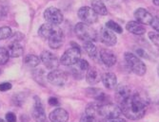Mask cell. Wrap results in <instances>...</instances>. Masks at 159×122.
I'll return each mask as SVG.
<instances>
[{"mask_svg":"<svg viewBox=\"0 0 159 122\" xmlns=\"http://www.w3.org/2000/svg\"><path fill=\"white\" fill-rule=\"evenodd\" d=\"M131 96H132V90L128 85L120 84L116 87V90H115V98H116V100L119 102V104L125 101L126 99H128Z\"/></svg>","mask_w":159,"mask_h":122,"instance_id":"obj_16","label":"cell"},{"mask_svg":"<svg viewBox=\"0 0 159 122\" xmlns=\"http://www.w3.org/2000/svg\"><path fill=\"white\" fill-rule=\"evenodd\" d=\"M32 116L36 122H47L45 109L43 107V104L38 97H34V104Z\"/></svg>","mask_w":159,"mask_h":122,"instance_id":"obj_11","label":"cell"},{"mask_svg":"<svg viewBox=\"0 0 159 122\" xmlns=\"http://www.w3.org/2000/svg\"><path fill=\"white\" fill-rule=\"evenodd\" d=\"M0 122H5V121H4V120H3L2 118H0Z\"/></svg>","mask_w":159,"mask_h":122,"instance_id":"obj_42","label":"cell"},{"mask_svg":"<svg viewBox=\"0 0 159 122\" xmlns=\"http://www.w3.org/2000/svg\"><path fill=\"white\" fill-rule=\"evenodd\" d=\"M47 80L52 85H55V86H63L67 82L68 75L64 71L54 69V70L51 71L47 75Z\"/></svg>","mask_w":159,"mask_h":122,"instance_id":"obj_8","label":"cell"},{"mask_svg":"<svg viewBox=\"0 0 159 122\" xmlns=\"http://www.w3.org/2000/svg\"><path fill=\"white\" fill-rule=\"evenodd\" d=\"M134 17L142 25H151L153 20L152 15L144 8H138L134 11Z\"/></svg>","mask_w":159,"mask_h":122,"instance_id":"obj_14","label":"cell"},{"mask_svg":"<svg viewBox=\"0 0 159 122\" xmlns=\"http://www.w3.org/2000/svg\"><path fill=\"white\" fill-rule=\"evenodd\" d=\"M122 111L119 106L113 103H104L100 104L99 111H98V117L103 119H110V118H116L121 117Z\"/></svg>","mask_w":159,"mask_h":122,"instance_id":"obj_5","label":"cell"},{"mask_svg":"<svg viewBox=\"0 0 159 122\" xmlns=\"http://www.w3.org/2000/svg\"><path fill=\"white\" fill-rule=\"evenodd\" d=\"M92 9L98 14V15H106L108 13L107 7L103 3L102 0H91Z\"/></svg>","mask_w":159,"mask_h":122,"instance_id":"obj_23","label":"cell"},{"mask_svg":"<svg viewBox=\"0 0 159 122\" xmlns=\"http://www.w3.org/2000/svg\"><path fill=\"white\" fill-rule=\"evenodd\" d=\"M86 95L95 99L96 101L100 102V103H109L110 102V98L109 96H107L102 90L101 89H98V88H93V87H91V88H88L86 89L85 91Z\"/></svg>","mask_w":159,"mask_h":122,"instance_id":"obj_12","label":"cell"},{"mask_svg":"<svg viewBox=\"0 0 159 122\" xmlns=\"http://www.w3.org/2000/svg\"><path fill=\"white\" fill-rule=\"evenodd\" d=\"M106 27L109 28L110 30H111V32H114L116 33H122L123 32V28L122 27L117 24L116 22H114L112 20H110L106 23Z\"/></svg>","mask_w":159,"mask_h":122,"instance_id":"obj_28","label":"cell"},{"mask_svg":"<svg viewBox=\"0 0 159 122\" xmlns=\"http://www.w3.org/2000/svg\"><path fill=\"white\" fill-rule=\"evenodd\" d=\"M71 44L74 47L67 49L60 59V64L66 66H73L80 60L81 51L78 44L75 43H71Z\"/></svg>","mask_w":159,"mask_h":122,"instance_id":"obj_4","label":"cell"},{"mask_svg":"<svg viewBox=\"0 0 159 122\" xmlns=\"http://www.w3.org/2000/svg\"><path fill=\"white\" fill-rule=\"evenodd\" d=\"M8 52H9L10 57L18 58L22 56L24 52V48L19 42H11L8 47Z\"/></svg>","mask_w":159,"mask_h":122,"instance_id":"obj_21","label":"cell"},{"mask_svg":"<svg viewBox=\"0 0 159 122\" xmlns=\"http://www.w3.org/2000/svg\"><path fill=\"white\" fill-rule=\"evenodd\" d=\"M149 38L151 39V41L157 47H159V33L158 32H149Z\"/></svg>","mask_w":159,"mask_h":122,"instance_id":"obj_32","label":"cell"},{"mask_svg":"<svg viewBox=\"0 0 159 122\" xmlns=\"http://www.w3.org/2000/svg\"><path fill=\"white\" fill-rule=\"evenodd\" d=\"M126 29L134 35H143L146 32V28L141 23L137 21H129L126 25Z\"/></svg>","mask_w":159,"mask_h":122,"instance_id":"obj_19","label":"cell"},{"mask_svg":"<svg viewBox=\"0 0 159 122\" xmlns=\"http://www.w3.org/2000/svg\"><path fill=\"white\" fill-rule=\"evenodd\" d=\"M44 18L48 23L56 25V26L61 24L64 19L61 11H59L58 9H56L54 7H50L44 11Z\"/></svg>","mask_w":159,"mask_h":122,"instance_id":"obj_7","label":"cell"},{"mask_svg":"<svg viewBox=\"0 0 159 122\" xmlns=\"http://www.w3.org/2000/svg\"><path fill=\"white\" fill-rule=\"evenodd\" d=\"M100 104H101V103L98 102V101H97V102L89 103L88 105H87V107H86V113H85V114L98 118V111H99Z\"/></svg>","mask_w":159,"mask_h":122,"instance_id":"obj_25","label":"cell"},{"mask_svg":"<svg viewBox=\"0 0 159 122\" xmlns=\"http://www.w3.org/2000/svg\"><path fill=\"white\" fill-rule=\"evenodd\" d=\"M12 35V32L9 27H0V40H6L11 38Z\"/></svg>","mask_w":159,"mask_h":122,"instance_id":"obj_29","label":"cell"},{"mask_svg":"<svg viewBox=\"0 0 159 122\" xmlns=\"http://www.w3.org/2000/svg\"><path fill=\"white\" fill-rule=\"evenodd\" d=\"M50 120L52 122H67L69 114L63 108H56L50 114Z\"/></svg>","mask_w":159,"mask_h":122,"instance_id":"obj_17","label":"cell"},{"mask_svg":"<svg viewBox=\"0 0 159 122\" xmlns=\"http://www.w3.org/2000/svg\"><path fill=\"white\" fill-rule=\"evenodd\" d=\"M75 32L78 39L84 42H94L98 39V34L95 30L90 25L83 22L76 24Z\"/></svg>","mask_w":159,"mask_h":122,"instance_id":"obj_3","label":"cell"},{"mask_svg":"<svg viewBox=\"0 0 159 122\" xmlns=\"http://www.w3.org/2000/svg\"><path fill=\"white\" fill-rule=\"evenodd\" d=\"M24 62L29 67H36L40 64V58L34 54H29L25 57Z\"/></svg>","mask_w":159,"mask_h":122,"instance_id":"obj_26","label":"cell"},{"mask_svg":"<svg viewBox=\"0 0 159 122\" xmlns=\"http://www.w3.org/2000/svg\"><path fill=\"white\" fill-rule=\"evenodd\" d=\"M98 37L100 42H102L107 47H113L117 43V38L114 32H112L107 27H102L100 29Z\"/></svg>","mask_w":159,"mask_h":122,"instance_id":"obj_10","label":"cell"},{"mask_svg":"<svg viewBox=\"0 0 159 122\" xmlns=\"http://www.w3.org/2000/svg\"><path fill=\"white\" fill-rule=\"evenodd\" d=\"M99 56H100L101 62H102L108 67L113 66L117 62V58H116V56H115V54L111 50L107 49V48L101 49Z\"/></svg>","mask_w":159,"mask_h":122,"instance_id":"obj_13","label":"cell"},{"mask_svg":"<svg viewBox=\"0 0 159 122\" xmlns=\"http://www.w3.org/2000/svg\"><path fill=\"white\" fill-rule=\"evenodd\" d=\"M49 104L52 106H59V100L56 98H50L49 99Z\"/></svg>","mask_w":159,"mask_h":122,"instance_id":"obj_38","label":"cell"},{"mask_svg":"<svg viewBox=\"0 0 159 122\" xmlns=\"http://www.w3.org/2000/svg\"><path fill=\"white\" fill-rule=\"evenodd\" d=\"M10 59L8 49L5 48H0V65H6Z\"/></svg>","mask_w":159,"mask_h":122,"instance_id":"obj_30","label":"cell"},{"mask_svg":"<svg viewBox=\"0 0 159 122\" xmlns=\"http://www.w3.org/2000/svg\"><path fill=\"white\" fill-rule=\"evenodd\" d=\"M58 27L56 25H52L50 23L43 24L38 29V35L44 40H49V38L54 33L56 28Z\"/></svg>","mask_w":159,"mask_h":122,"instance_id":"obj_18","label":"cell"},{"mask_svg":"<svg viewBox=\"0 0 159 122\" xmlns=\"http://www.w3.org/2000/svg\"><path fill=\"white\" fill-rule=\"evenodd\" d=\"M136 53L138 56L142 57V58H145V59H149V55L146 53L145 50H143V49H136Z\"/></svg>","mask_w":159,"mask_h":122,"instance_id":"obj_37","label":"cell"},{"mask_svg":"<svg viewBox=\"0 0 159 122\" xmlns=\"http://www.w3.org/2000/svg\"><path fill=\"white\" fill-rule=\"evenodd\" d=\"M86 80L90 84H96L100 82L101 76L96 67H90L87 71Z\"/></svg>","mask_w":159,"mask_h":122,"instance_id":"obj_22","label":"cell"},{"mask_svg":"<svg viewBox=\"0 0 159 122\" xmlns=\"http://www.w3.org/2000/svg\"><path fill=\"white\" fill-rule=\"evenodd\" d=\"M77 15L79 19L88 25H92L97 22L98 20V14L91 8V7H82L78 10Z\"/></svg>","mask_w":159,"mask_h":122,"instance_id":"obj_6","label":"cell"},{"mask_svg":"<svg viewBox=\"0 0 159 122\" xmlns=\"http://www.w3.org/2000/svg\"><path fill=\"white\" fill-rule=\"evenodd\" d=\"M76 65H77V67L80 69V70H82L83 72H86V71H88V69L90 68V65H89V63L87 62L86 60H84V59H80L78 62H77V64H75Z\"/></svg>","mask_w":159,"mask_h":122,"instance_id":"obj_31","label":"cell"},{"mask_svg":"<svg viewBox=\"0 0 159 122\" xmlns=\"http://www.w3.org/2000/svg\"><path fill=\"white\" fill-rule=\"evenodd\" d=\"M101 81H102L104 86L107 89H114L117 86V78L116 75L111 73V72H108L105 73L102 77H101Z\"/></svg>","mask_w":159,"mask_h":122,"instance_id":"obj_20","label":"cell"},{"mask_svg":"<svg viewBox=\"0 0 159 122\" xmlns=\"http://www.w3.org/2000/svg\"><path fill=\"white\" fill-rule=\"evenodd\" d=\"M34 79L40 84L44 85V81L46 79V74L43 69H36L33 72Z\"/></svg>","mask_w":159,"mask_h":122,"instance_id":"obj_27","label":"cell"},{"mask_svg":"<svg viewBox=\"0 0 159 122\" xmlns=\"http://www.w3.org/2000/svg\"><path fill=\"white\" fill-rule=\"evenodd\" d=\"M49 45L51 47V48L52 49H58L61 45L64 43V34L63 32L59 28L57 27L56 30L54 32V33L49 38Z\"/></svg>","mask_w":159,"mask_h":122,"instance_id":"obj_15","label":"cell"},{"mask_svg":"<svg viewBox=\"0 0 159 122\" xmlns=\"http://www.w3.org/2000/svg\"><path fill=\"white\" fill-rule=\"evenodd\" d=\"M157 73H158V76H159V65H158V67H157Z\"/></svg>","mask_w":159,"mask_h":122,"instance_id":"obj_41","label":"cell"},{"mask_svg":"<svg viewBox=\"0 0 159 122\" xmlns=\"http://www.w3.org/2000/svg\"><path fill=\"white\" fill-rule=\"evenodd\" d=\"M152 3H153L155 6L159 7V0H152Z\"/></svg>","mask_w":159,"mask_h":122,"instance_id":"obj_40","label":"cell"},{"mask_svg":"<svg viewBox=\"0 0 159 122\" xmlns=\"http://www.w3.org/2000/svg\"><path fill=\"white\" fill-rule=\"evenodd\" d=\"M126 64L128 65L129 68L131 69L133 73H134L137 76H144L147 72V66L134 53L126 52L124 55Z\"/></svg>","mask_w":159,"mask_h":122,"instance_id":"obj_2","label":"cell"},{"mask_svg":"<svg viewBox=\"0 0 159 122\" xmlns=\"http://www.w3.org/2000/svg\"><path fill=\"white\" fill-rule=\"evenodd\" d=\"M6 121L7 122H16V116L13 113L9 112L6 114Z\"/></svg>","mask_w":159,"mask_h":122,"instance_id":"obj_34","label":"cell"},{"mask_svg":"<svg viewBox=\"0 0 159 122\" xmlns=\"http://www.w3.org/2000/svg\"><path fill=\"white\" fill-rule=\"evenodd\" d=\"M104 122H126L125 119L121 117H116V118H110V119H104Z\"/></svg>","mask_w":159,"mask_h":122,"instance_id":"obj_39","label":"cell"},{"mask_svg":"<svg viewBox=\"0 0 159 122\" xmlns=\"http://www.w3.org/2000/svg\"><path fill=\"white\" fill-rule=\"evenodd\" d=\"M83 48L86 51V53L88 54L92 59H95L98 56L96 47L93 42H84Z\"/></svg>","mask_w":159,"mask_h":122,"instance_id":"obj_24","label":"cell"},{"mask_svg":"<svg viewBox=\"0 0 159 122\" xmlns=\"http://www.w3.org/2000/svg\"><path fill=\"white\" fill-rule=\"evenodd\" d=\"M40 59L44 65L51 70L56 69L60 64V60L50 51H43L40 56Z\"/></svg>","mask_w":159,"mask_h":122,"instance_id":"obj_9","label":"cell"},{"mask_svg":"<svg viewBox=\"0 0 159 122\" xmlns=\"http://www.w3.org/2000/svg\"><path fill=\"white\" fill-rule=\"evenodd\" d=\"M120 108L122 111V115L131 120L141 119L142 117H144L147 112V108L141 107V106L136 104L132 99V96L122 103H120Z\"/></svg>","mask_w":159,"mask_h":122,"instance_id":"obj_1","label":"cell"},{"mask_svg":"<svg viewBox=\"0 0 159 122\" xmlns=\"http://www.w3.org/2000/svg\"><path fill=\"white\" fill-rule=\"evenodd\" d=\"M152 26V28L159 33V17H153V20L151 24Z\"/></svg>","mask_w":159,"mask_h":122,"instance_id":"obj_36","label":"cell"},{"mask_svg":"<svg viewBox=\"0 0 159 122\" xmlns=\"http://www.w3.org/2000/svg\"><path fill=\"white\" fill-rule=\"evenodd\" d=\"M11 89V84L10 82H2L0 83V91L1 92H6V91Z\"/></svg>","mask_w":159,"mask_h":122,"instance_id":"obj_35","label":"cell"},{"mask_svg":"<svg viewBox=\"0 0 159 122\" xmlns=\"http://www.w3.org/2000/svg\"><path fill=\"white\" fill-rule=\"evenodd\" d=\"M79 122H99V119L94 117V116H92L85 114L81 116Z\"/></svg>","mask_w":159,"mask_h":122,"instance_id":"obj_33","label":"cell"}]
</instances>
